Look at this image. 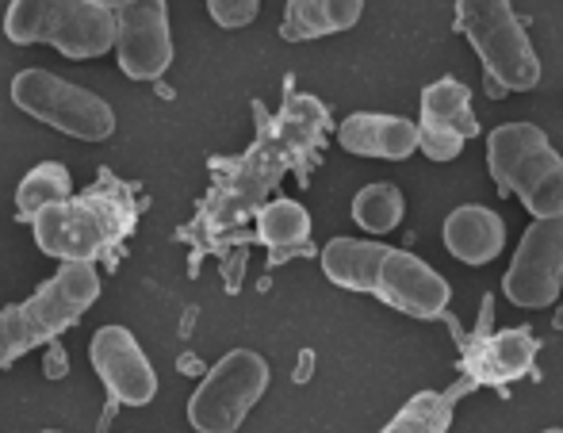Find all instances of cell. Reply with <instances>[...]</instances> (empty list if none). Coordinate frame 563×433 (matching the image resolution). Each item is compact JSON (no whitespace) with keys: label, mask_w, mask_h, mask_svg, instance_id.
Wrapping results in <instances>:
<instances>
[{"label":"cell","mask_w":563,"mask_h":433,"mask_svg":"<svg viewBox=\"0 0 563 433\" xmlns=\"http://www.w3.org/2000/svg\"><path fill=\"white\" fill-rule=\"evenodd\" d=\"M445 249L464 265H487L503 254L506 246V223L498 211L483 208V203H464L445 219Z\"/></svg>","instance_id":"5bb4252c"},{"label":"cell","mask_w":563,"mask_h":433,"mask_svg":"<svg viewBox=\"0 0 563 433\" xmlns=\"http://www.w3.org/2000/svg\"><path fill=\"white\" fill-rule=\"evenodd\" d=\"M407 215V196L399 192V185L391 180H376V185H364L353 200V223L364 226L368 234H387L402 223Z\"/></svg>","instance_id":"d6986e66"},{"label":"cell","mask_w":563,"mask_h":433,"mask_svg":"<svg viewBox=\"0 0 563 433\" xmlns=\"http://www.w3.org/2000/svg\"><path fill=\"white\" fill-rule=\"evenodd\" d=\"M563 288V219H537L521 234L518 254L503 277V296L521 311H541Z\"/></svg>","instance_id":"ba28073f"},{"label":"cell","mask_w":563,"mask_h":433,"mask_svg":"<svg viewBox=\"0 0 563 433\" xmlns=\"http://www.w3.org/2000/svg\"><path fill=\"white\" fill-rule=\"evenodd\" d=\"M268 388V360L253 349H230L211 365L188 399V422L200 433H234Z\"/></svg>","instance_id":"52a82bcc"},{"label":"cell","mask_w":563,"mask_h":433,"mask_svg":"<svg viewBox=\"0 0 563 433\" xmlns=\"http://www.w3.org/2000/svg\"><path fill=\"white\" fill-rule=\"evenodd\" d=\"M449 426H452V396L418 391L379 433H449Z\"/></svg>","instance_id":"44dd1931"},{"label":"cell","mask_w":563,"mask_h":433,"mask_svg":"<svg viewBox=\"0 0 563 433\" xmlns=\"http://www.w3.org/2000/svg\"><path fill=\"white\" fill-rule=\"evenodd\" d=\"M361 0H291L288 12H284L280 35L288 43H311V38L349 31L361 20Z\"/></svg>","instance_id":"2e32d148"},{"label":"cell","mask_w":563,"mask_h":433,"mask_svg":"<svg viewBox=\"0 0 563 433\" xmlns=\"http://www.w3.org/2000/svg\"><path fill=\"white\" fill-rule=\"evenodd\" d=\"M58 368H62V349H54V357H51V376H58Z\"/></svg>","instance_id":"603a6c76"},{"label":"cell","mask_w":563,"mask_h":433,"mask_svg":"<svg viewBox=\"0 0 563 433\" xmlns=\"http://www.w3.org/2000/svg\"><path fill=\"white\" fill-rule=\"evenodd\" d=\"M12 100L31 120L46 123L69 138H81V143H104L115 131V112L108 100L51 74V69H20L12 77Z\"/></svg>","instance_id":"8992f818"},{"label":"cell","mask_w":563,"mask_h":433,"mask_svg":"<svg viewBox=\"0 0 563 433\" xmlns=\"http://www.w3.org/2000/svg\"><path fill=\"white\" fill-rule=\"evenodd\" d=\"M35 242L62 265H92L134 231V203L119 188H89L35 215Z\"/></svg>","instance_id":"6da1fadb"},{"label":"cell","mask_w":563,"mask_h":433,"mask_svg":"<svg viewBox=\"0 0 563 433\" xmlns=\"http://www.w3.org/2000/svg\"><path fill=\"white\" fill-rule=\"evenodd\" d=\"M257 238L273 249H296L311 238V215L296 200H273L257 215Z\"/></svg>","instance_id":"ffe728a7"},{"label":"cell","mask_w":563,"mask_h":433,"mask_svg":"<svg viewBox=\"0 0 563 433\" xmlns=\"http://www.w3.org/2000/svg\"><path fill=\"white\" fill-rule=\"evenodd\" d=\"M341 149L356 157H384V162H402L418 149V123L402 115L384 112H356L338 127Z\"/></svg>","instance_id":"4fadbf2b"},{"label":"cell","mask_w":563,"mask_h":433,"mask_svg":"<svg viewBox=\"0 0 563 433\" xmlns=\"http://www.w3.org/2000/svg\"><path fill=\"white\" fill-rule=\"evenodd\" d=\"M69 192H74V177H69L66 165L43 162L20 180V188H15V211H20V219H31V223H35L38 211L69 200Z\"/></svg>","instance_id":"ac0fdd59"},{"label":"cell","mask_w":563,"mask_h":433,"mask_svg":"<svg viewBox=\"0 0 563 433\" xmlns=\"http://www.w3.org/2000/svg\"><path fill=\"white\" fill-rule=\"evenodd\" d=\"M15 46L51 43L66 58H100L115 46V12L100 0H15L4 12Z\"/></svg>","instance_id":"277c9868"},{"label":"cell","mask_w":563,"mask_h":433,"mask_svg":"<svg viewBox=\"0 0 563 433\" xmlns=\"http://www.w3.org/2000/svg\"><path fill=\"white\" fill-rule=\"evenodd\" d=\"M533 360H537V337L529 330H503V334L475 342L464 357V368L479 384H510L529 376Z\"/></svg>","instance_id":"9a60e30c"},{"label":"cell","mask_w":563,"mask_h":433,"mask_svg":"<svg viewBox=\"0 0 563 433\" xmlns=\"http://www.w3.org/2000/svg\"><path fill=\"white\" fill-rule=\"evenodd\" d=\"M384 249L387 246H379V242L334 238V242H327V246H322V273H327V277L334 280L338 288L372 291Z\"/></svg>","instance_id":"e0dca14e"},{"label":"cell","mask_w":563,"mask_h":433,"mask_svg":"<svg viewBox=\"0 0 563 433\" xmlns=\"http://www.w3.org/2000/svg\"><path fill=\"white\" fill-rule=\"evenodd\" d=\"M456 23L498 89L529 92L541 85V58L506 0H464L456 4Z\"/></svg>","instance_id":"5b68a950"},{"label":"cell","mask_w":563,"mask_h":433,"mask_svg":"<svg viewBox=\"0 0 563 433\" xmlns=\"http://www.w3.org/2000/svg\"><path fill=\"white\" fill-rule=\"evenodd\" d=\"M89 360L108 396L126 407H146L157 396V373L126 326H100L89 342Z\"/></svg>","instance_id":"30bf717a"},{"label":"cell","mask_w":563,"mask_h":433,"mask_svg":"<svg viewBox=\"0 0 563 433\" xmlns=\"http://www.w3.org/2000/svg\"><path fill=\"white\" fill-rule=\"evenodd\" d=\"M541 433H563V430H541Z\"/></svg>","instance_id":"cb8c5ba5"},{"label":"cell","mask_w":563,"mask_h":433,"mask_svg":"<svg viewBox=\"0 0 563 433\" xmlns=\"http://www.w3.org/2000/svg\"><path fill=\"white\" fill-rule=\"evenodd\" d=\"M208 12H211V20H216L219 27H245V23L257 20L261 4H257V0H211Z\"/></svg>","instance_id":"7402d4cb"},{"label":"cell","mask_w":563,"mask_h":433,"mask_svg":"<svg viewBox=\"0 0 563 433\" xmlns=\"http://www.w3.org/2000/svg\"><path fill=\"white\" fill-rule=\"evenodd\" d=\"M372 296H379L387 307L402 314H415V319H438L445 314L452 288L438 269L422 262V257L407 254V249H384L376 269V285Z\"/></svg>","instance_id":"7c38bea8"},{"label":"cell","mask_w":563,"mask_h":433,"mask_svg":"<svg viewBox=\"0 0 563 433\" xmlns=\"http://www.w3.org/2000/svg\"><path fill=\"white\" fill-rule=\"evenodd\" d=\"M475 135H479V123L472 112V89L456 77H441V81L426 85L422 123H418V146L426 149V157L445 165Z\"/></svg>","instance_id":"8fae6325"},{"label":"cell","mask_w":563,"mask_h":433,"mask_svg":"<svg viewBox=\"0 0 563 433\" xmlns=\"http://www.w3.org/2000/svg\"><path fill=\"white\" fill-rule=\"evenodd\" d=\"M115 12V54L119 69L131 81H154L173 66L169 8L157 0L142 4H112Z\"/></svg>","instance_id":"9c48e42d"},{"label":"cell","mask_w":563,"mask_h":433,"mask_svg":"<svg viewBox=\"0 0 563 433\" xmlns=\"http://www.w3.org/2000/svg\"><path fill=\"white\" fill-rule=\"evenodd\" d=\"M100 299L97 265H62L43 288L23 303L0 311V368L20 360L23 353L54 342L62 330L77 326Z\"/></svg>","instance_id":"7a4b0ae2"},{"label":"cell","mask_w":563,"mask_h":433,"mask_svg":"<svg viewBox=\"0 0 563 433\" xmlns=\"http://www.w3.org/2000/svg\"><path fill=\"white\" fill-rule=\"evenodd\" d=\"M487 169L533 219H563V157L533 123H506L487 138Z\"/></svg>","instance_id":"3957f363"}]
</instances>
